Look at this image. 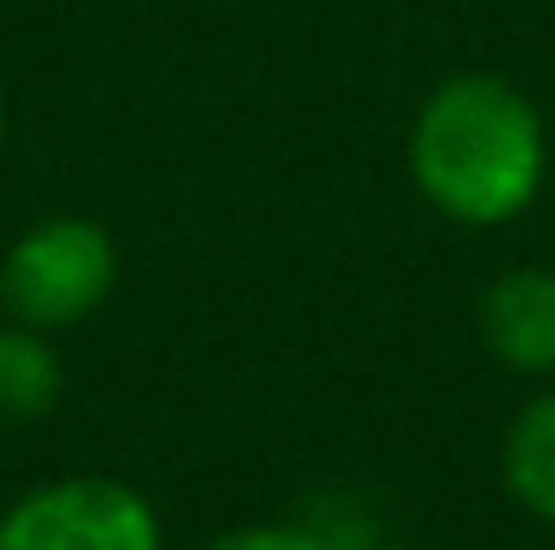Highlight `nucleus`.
<instances>
[{
	"label": "nucleus",
	"mask_w": 555,
	"mask_h": 550,
	"mask_svg": "<svg viewBox=\"0 0 555 550\" xmlns=\"http://www.w3.org/2000/svg\"><path fill=\"white\" fill-rule=\"evenodd\" d=\"M408 178L431 214L473 231L532 214L550 178V130L538 101L496 72H455L408 125Z\"/></svg>",
	"instance_id": "nucleus-1"
},
{
	"label": "nucleus",
	"mask_w": 555,
	"mask_h": 550,
	"mask_svg": "<svg viewBox=\"0 0 555 550\" xmlns=\"http://www.w3.org/2000/svg\"><path fill=\"white\" fill-rule=\"evenodd\" d=\"M118 248L101 219L48 214L24 226L0 255V308L30 332H65L113 296Z\"/></svg>",
	"instance_id": "nucleus-2"
},
{
	"label": "nucleus",
	"mask_w": 555,
	"mask_h": 550,
	"mask_svg": "<svg viewBox=\"0 0 555 550\" xmlns=\"http://www.w3.org/2000/svg\"><path fill=\"white\" fill-rule=\"evenodd\" d=\"M0 550H166V527L130 479L72 474L7 503Z\"/></svg>",
	"instance_id": "nucleus-3"
},
{
	"label": "nucleus",
	"mask_w": 555,
	"mask_h": 550,
	"mask_svg": "<svg viewBox=\"0 0 555 550\" xmlns=\"http://www.w3.org/2000/svg\"><path fill=\"white\" fill-rule=\"evenodd\" d=\"M479 337L514 379H555V267H508L479 296Z\"/></svg>",
	"instance_id": "nucleus-4"
},
{
	"label": "nucleus",
	"mask_w": 555,
	"mask_h": 550,
	"mask_svg": "<svg viewBox=\"0 0 555 550\" xmlns=\"http://www.w3.org/2000/svg\"><path fill=\"white\" fill-rule=\"evenodd\" d=\"M502 486L532 521L555 527V385L514 409L502 432Z\"/></svg>",
	"instance_id": "nucleus-5"
},
{
	"label": "nucleus",
	"mask_w": 555,
	"mask_h": 550,
	"mask_svg": "<svg viewBox=\"0 0 555 550\" xmlns=\"http://www.w3.org/2000/svg\"><path fill=\"white\" fill-rule=\"evenodd\" d=\"M65 391V367L48 332L0 325V421H42Z\"/></svg>",
	"instance_id": "nucleus-6"
},
{
	"label": "nucleus",
	"mask_w": 555,
	"mask_h": 550,
	"mask_svg": "<svg viewBox=\"0 0 555 550\" xmlns=\"http://www.w3.org/2000/svg\"><path fill=\"white\" fill-rule=\"evenodd\" d=\"M195 550H332L308 521H248V527H231V533H214L207 545Z\"/></svg>",
	"instance_id": "nucleus-7"
},
{
	"label": "nucleus",
	"mask_w": 555,
	"mask_h": 550,
	"mask_svg": "<svg viewBox=\"0 0 555 550\" xmlns=\"http://www.w3.org/2000/svg\"><path fill=\"white\" fill-rule=\"evenodd\" d=\"M361 550H408V545H396V539H373V545H361Z\"/></svg>",
	"instance_id": "nucleus-8"
},
{
	"label": "nucleus",
	"mask_w": 555,
	"mask_h": 550,
	"mask_svg": "<svg viewBox=\"0 0 555 550\" xmlns=\"http://www.w3.org/2000/svg\"><path fill=\"white\" fill-rule=\"evenodd\" d=\"M0 149H7V95H0Z\"/></svg>",
	"instance_id": "nucleus-9"
},
{
	"label": "nucleus",
	"mask_w": 555,
	"mask_h": 550,
	"mask_svg": "<svg viewBox=\"0 0 555 550\" xmlns=\"http://www.w3.org/2000/svg\"><path fill=\"white\" fill-rule=\"evenodd\" d=\"M0 515H7V503H0Z\"/></svg>",
	"instance_id": "nucleus-10"
}]
</instances>
